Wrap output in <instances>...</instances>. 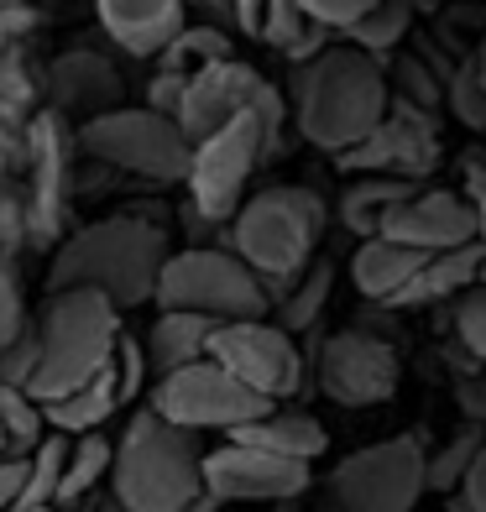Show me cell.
Masks as SVG:
<instances>
[{
    "instance_id": "cell-10",
    "label": "cell",
    "mask_w": 486,
    "mask_h": 512,
    "mask_svg": "<svg viewBox=\"0 0 486 512\" xmlns=\"http://www.w3.org/2000/svg\"><path fill=\"white\" fill-rule=\"evenodd\" d=\"M424 497V445L413 434L345 455L324 481L330 512H413Z\"/></svg>"
},
{
    "instance_id": "cell-31",
    "label": "cell",
    "mask_w": 486,
    "mask_h": 512,
    "mask_svg": "<svg viewBox=\"0 0 486 512\" xmlns=\"http://www.w3.org/2000/svg\"><path fill=\"white\" fill-rule=\"evenodd\" d=\"M63 455H68V434H42L32 445V455H27V486H21V507L16 512L53 507L58 476H63Z\"/></svg>"
},
{
    "instance_id": "cell-40",
    "label": "cell",
    "mask_w": 486,
    "mask_h": 512,
    "mask_svg": "<svg viewBox=\"0 0 486 512\" xmlns=\"http://www.w3.org/2000/svg\"><path fill=\"white\" fill-rule=\"evenodd\" d=\"M298 6H304L309 21H319V27L335 37V32H345V27H356V21L377 6V0H298Z\"/></svg>"
},
{
    "instance_id": "cell-16",
    "label": "cell",
    "mask_w": 486,
    "mask_h": 512,
    "mask_svg": "<svg viewBox=\"0 0 486 512\" xmlns=\"http://www.w3.org/2000/svg\"><path fill=\"white\" fill-rule=\"evenodd\" d=\"M199 481L220 507L225 502H298L309 492V465L225 439L220 450H204Z\"/></svg>"
},
{
    "instance_id": "cell-9",
    "label": "cell",
    "mask_w": 486,
    "mask_h": 512,
    "mask_svg": "<svg viewBox=\"0 0 486 512\" xmlns=\"http://www.w3.org/2000/svg\"><path fill=\"white\" fill-rule=\"evenodd\" d=\"M74 126L53 110H37L21 131V225L27 246H48L68 230L74 215Z\"/></svg>"
},
{
    "instance_id": "cell-11",
    "label": "cell",
    "mask_w": 486,
    "mask_h": 512,
    "mask_svg": "<svg viewBox=\"0 0 486 512\" xmlns=\"http://www.w3.org/2000/svg\"><path fill=\"white\" fill-rule=\"evenodd\" d=\"M236 115H257L262 126L283 131L288 126V100L272 79H262V68H251L241 58H220L210 68L183 79V105H178V131L199 142V136L220 131Z\"/></svg>"
},
{
    "instance_id": "cell-13",
    "label": "cell",
    "mask_w": 486,
    "mask_h": 512,
    "mask_svg": "<svg viewBox=\"0 0 486 512\" xmlns=\"http://www.w3.org/2000/svg\"><path fill=\"white\" fill-rule=\"evenodd\" d=\"M204 361H215L225 377H236L246 392L267 403H283L304 387V361H298L293 335H283L272 319H230L210 330Z\"/></svg>"
},
{
    "instance_id": "cell-43",
    "label": "cell",
    "mask_w": 486,
    "mask_h": 512,
    "mask_svg": "<svg viewBox=\"0 0 486 512\" xmlns=\"http://www.w3.org/2000/svg\"><path fill=\"white\" fill-rule=\"evenodd\" d=\"M178 6H183V16H194V21H204V27H220V32L236 37V6H230V0H178Z\"/></svg>"
},
{
    "instance_id": "cell-47",
    "label": "cell",
    "mask_w": 486,
    "mask_h": 512,
    "mask_svg": "<svg viewBox=\"0 0 486 512\" xmlns=\"http://www.w3.org/2000/svg\"><path fill=\"white\" fill-rule=\"evenodd\" d=\"M230 6H236V32L257 37V27H262V11H267V0H230Z\"/></svg>"
},
{
    "instance_id": "cell-12",
    "label": "cell",
    "mask_w": 486,
    "mask_h": 512,
    "mask_svg": "<svg viewBox=\"0 0 486 512\" xmlns=\"http://www.w3.org/2000/svg\"><path fill=\"white\" fill-rule=\"evenodd\" d=\"M147 408L173 429H189V434L220 429V434H230V429L251 424V418H262L277 403L246 392L236 377H225L215 361H194V366H178V371H168V377H157L152 392H147Z\"/></svg>"
},
{
    "instance_id": "cell-19",
    "label": "cell",
    "mask_w": 486,
    "mask_h": 512,
    "mask_svg": "<svg viewBox=\"0 0 486 512\" xmlns=\"http://www.w3.org/2000/svg\"><path fill=\"white\" fill-rule=\"evenodd\" d=\"M95 16H100L105 37L136 63L157 58L178 37L183 21H189L178 0H95Z\"/></svg>"
},
{
    "instance_id": "cell-24",
    "label": "cell",
    "mask_w": 486,
    "mask_h": 512,
    "mask_svg": "<svg viewBox=\"0 0 486 512\" xmlns=\"http://www.w3.org/2000/svg\"><path fill=\"white\" fill-rule=\"evenodd\" d=\"M126 403H121V387H115V371L105 366L100 377H89L84 387H74L68 398H58V403H48L42 408V424H48L53 434H95L110 413H121Z\"/></svg>"
},
{
    "instance_id": "cell-18",
    "label": "cell",
    "mask_w": 486,
    "mask_h": 512,
    "mask_svg": "<svg viewBox=\"0 0 486 512\" xmlns=\"http://www.w3.org/2000/svg\"><path fill=\"white\" fill-rule=\"evenodd\" d=\"M382 241H398L408 251H450V246H466L471 241V209L455 189H413L403 204H392L382 225H377Z\"/></svg>"
},
{
    "instance_id": "cell-4",
    "label": "cell",
    "mask_w": 486,
    "mask_h": 512,
    "mask_svg": "<svg viewBox=\"0 0 486 512\" xmlns=\"http://www.w3.org/2000/svg\"><path fill=\"white\" fill-rule=\"evenodd\" d=\"M32 324H37V366L21 392L37 408L68 398L89 377H100L110 366L115 340H121V309L89 288L48 293V304H42V314Z\"/></svg>"
},
{
    "instance_id": "cell-7",
    "label": "cell",
    "mask_w": 486,
    "mask_h": 512,
    "mask_svg": "<svg viewBox=\"0 0 486 512\" xmlns=\"http://www.w3.org/2000/svg\"><path fill=\"white\" fill-rule=\"evenodd\" d=\"M283 147V131L262 126L257 115H236L220 131L189 142V168H183V189H189V209L215 225H230V215L241 209L251 173L257 162L277 157Z\"/></svg>"
},
{
    "instance_id": "cell-5",
    "label": "cell",
    "mask_w": 486,
    "mask_h": 512,
    "mask_svg": "<svg viewBox=\"0 0 486 512\" xmlns=\"http://www.w3.org/2000/svg\"><path fill=\"white\" fill-rule=\"evenodd\" d=\"M199 434L162 424L152 408H136L110 445V492L121 512H183L199 492Z\"/></svg>"
},
{
    "instance_id": "cell-6",
    "label": "cell",
    "mask_w": 486,
    "mask_h": 512,
    "mask_svg": "<svg viewBox=\"0 0 486 512\" xmlns=\"http://www.w3.org/2000/svg\"><path fill=\"white\" fill-rule=\"evenodd\" d=\"M152 304L162 314H199L210 324L267 319L262 277L225 246H178L157 272Z\"/></svg>"
},
{
    "instance_id": "cell-33",
    "label": "cell",
    "mask_w": 486,
    "mask_h": 512,
    "mask_svg": "<svg viewBox=\"0 0 486 512\" xmlns=\"http://www.w3.org/2000/svg\"><path fill=\"white\" fill-rule=\"evenodd\" d=\"M445 100H450V110H455V121H460V126L486 131V84L476 79V68H471V63H460L455 74H450Z\"/></svg>"
},
{
    "instance_id": "cell-50",
    "label": "cell",
    "mask_w": 486,
    "mask_h": 512,
    "mask_svg": "<svg viewBox=\"0 0 486 512\" xmlns=\"http://www.w3.org/2000/svg\"><path fill=\"white\" fill-rule=\"evenodd\" d=\"M6 6H11V0H0V11H6Z\"/></svg>"
},
{
    "instance_id": "cell-39",
    "label": "cell",
    "mask_w": 486,
    "mask_h": 512,
    "mask_svg": "<svg viewBox=\"0 0 486 512\" xmlns=\"http://www.w3.org/2000/svg\"><path fill=\"white\" fill-rule=\"evenodd\" d=\"M466 209H471V241L481 251V277H486V157H466Z\"/></svg>"
},
{
    "instance_id": "cell-28",
    "label": "cell",
    "mask_w": 486,
    "mask_h": 512,
    "mask_svg": "<svg viewBox=\"0 0 486 512\" xmlns=\"http://www.w3.org/2000/svg\"><path fill=\"white\" fill-rule=\"evenodd\" d=\"M110 476V439L95 429V434H74L68 439V455H63V476H58V497H53V507H74V502H84L95 486Z\"/></svg>"
},
{
    "instance_id": "cell-1",
    "label": "cell",
    "mask_w": 486,
    "mask_h": 512,
    "mask_svg": "<svg viewBox=\"0 0 486 512\" xmlns=\"http://www.w3.org/2000/svg\"><path fill=\"white\" fill-rule=\"evenodd\" d=\"M168 225L157 209H126V215H105L95 225H79L63 236L48 267V293L63 288H89L110 298L115 309L152 304L157 272L168 262Z\"/></svg>"
},
{
    "instance_id": "cell-35",
    "label": "cell",
    "mask_w": 486,
    "mask_h": 512,
    "mask_svg": "<svg viewBox=\"0 0 486 512\" xmlns=\"http://www.w3.org/2000/svg\"><path fill=\"white\" fill-rule=\"evenodd\" d=\"M110 371H115V387H121V403H136V392L152 387V371H147V356H142V340L126 335L115 340V351H110Z\"/></svg>"
},
{
    "instance_id": "cell-17",
    "label": "cell",
    "mask_w": 486,
    "mask_h": 512,
    "mask_svg": "<svg viewBox=\"0 0 486 512\" xmlns=\"http://www.w3.org/2000/svg\"><path fill=\"white\" fill-rule=\"evenodd\" d=\"M42 89H48V110L63 115L68 126H84L105 110L126 105V79L115 58H105L100 48H68L48 63L42 74Z\"/></svg>"
},
{
    "instance_id": "cell-42",
    "label": "cell",
    "mask_w": 486,
    "mask_h": 512,
    "mask_svg": "<svg viewBox=\"0 0 486 512\" xmlns=\"http://www.w3.org/2000/svg\"><path fill=\"white\" fill-rule=\"evenodd\" d=\"M178 105H183V74H162V68H157L152 84H147V110L178 121Z\"/></svg>"
},
{
    "instance_id": "cell-27",
    "label": "cell",
    "mask_w": 486,
    "mask_h": 512,
    "mask_svg": "<svg viewBox=\"0 0 486 512\" xmlns=\"http://www.w3.org/2000/svg\"><path fill=\"white\" fill-rule=\"evenodd\" d=\"M408 27H413V0H377V6L366 11L356 27H345L340 37H345V48H356V53H366L372 63L387 68V58L398 53Z\"/></svg>"
},
{
    "instance_id": "cell-21",
    "label": "cell",
    "mask_w": 486,
    "mask_h": 512,
    "mask_svg": "<svg viewBox=\"0 0 486 512\" xmlns=\"http://www.w3.org/2000/svg\"><path fill=\"white\" fill-rule=\"evenodd\" d=\"M424 267V251H408L398 241H382V236H366L351 256V283L366 298H382V304H398V293L413 283V272Z\"/></svg>"
},
{
    "instance_id": "cell-48",
    "label": "cell",
    "mask_w": 486,
    "mask_h": 512,
    "mask_svg": "<svg viewBox=\"0 0 486 512\" xmlns=\"http://www.w3.org/2000/svg\"><path fill=\"white\" fill-rule=\"evenodd\" d=\"M471 68H476V79L486 84V32H481V42H476V53H471Z\"/></svg>"
},
{
    "instance_id": "cell-20",
    "label": "cell",
    "mask_w": 486,
    "mask_h": 512,
    "mask_svg": "<svg viewBox=\"0 0 486 512\" xmlns=\"http://www.w3.org/2000/svg\"><path fill=\"white\" fill-rule=\"evenodd\" d=\"M225 439L251 445V450H267V455H283V460H304V465H314L324 450H330V434H324L319 418L314 413H293V408H267L262 418L230 429Z\"/></svg>"
},
{
    "instance_id": "cell-2",
    "label": "cell",
    "mask_w": 486,
    "mask_h": 512,
    "mask_svg": "<svg viewBox=\"0 0 486 512\" xmlns=\"http://www.w3.org/2000/svg\"><path fill=\"white\" fill-rule=\"evenodd\" d=\"M283 100L298 121V136L309 147L340 157L382 126L392 84H387L382 63L340 42V48H319L309 63H293Z\"/></svg>"
},
{
    "instance_id": "cell-38",
    "label": "cell",
    "mask_w": 486,
    "mask_h": 512,
    "mask_svg": "<svg viewBox=\"0 0 486 512\" xmlns=\"http://www.w3.org/2000/svg\"><path fill=\"white\" fill-rule=\"evenodd\" d=\"M32 366H37V324L27 319V324H21V335H11L6 345H0V382L27 387Z\"/></svg>"
},
{
    "instance_id": "cell-41",
    "label": "cell",
    "mask_w": 486,
    "mask_h": 512,
    "mask_svg": "<svg viewBox=\"0 0 486 512\" xmlns=\"http://www.w3.org/2000/svg\"><path fill=\"white\" fill-rule=\"evenodd\" d=\"M32 32H37V11L27 6V0H11V6L0 11V58L21 53L32 42Z\"/></svg>"
},
{
    "instance_id": "cell-14",
    "label": "cell",
    "mask_w": 486,
    "mask_h": 512,
    "mask_svg": "<svg viewBox=\"0 0 486 512\" xmlns=\"http://www.w3.org/2000/svg\"><path fill=\"white\" fill-rule=\"evenodd\" d=\"M314 377H319L324 398L340 403V408H377V403H387L392 392H398L403 361L372 330H335V335H324V345H319Z\"/></svg>"
},
{
    "instance_id": "cell-25",
    "label": "cell",
    "mask_w": 486,
    "mask_h": 512,
    "mask_svg": "<svg viewBox=\"0 0 486 512\" xmlns=\"http://www.w3.org/2000/svg\"><path fill=\"white\" fill-rule=\"evenodd\" d=\"M330 288H335V267L324 262V256H314V262L283 288V298L267 309V319L283 335H304V330H314V324H319L324 304H330Z\"/></svg>"
},
{
    "instance_id": "cell-29",
    "label": "cell",
    "mask_w": 486,
    "mask_h": 512,
    "mask_svg": "<svg viewBox=\"0 0 486 512\" xmlns=\"http://www.w3.org/2000/svg\"><path fill=\"white\" fill-rule=\"evenodd\" d=\"M220 58H236V37L220 32V27H204V21H183L178 37L168 42V48L157 53V68L162 74H199V68H210Z\"/></svg>"
},
{
    "instance_id": "cell-3",
    "label": "cell",
    "mask_w": 486,
    "mask_h": 512,
    "mask_svg": "<svg viewBox=\"0 0 486 512\" xmlns=\"http://www.w3.org/2000/svg\"><path fill=\"white\" fill-rule=\"evenodd\" d=\"M324 225H330V209L304 183H267V189L246 194L241 209L230 215V251L262 277L267 309L314 262Z\"/></svg>"
},
{
    "instance_id": "cell-36",
    "label": "cell",
    "mask_w": 486,
    "mask_h": 512,
    "mask_svg": "<svg viewBox=\"0 0 486 512\" xmlns=\"http://www.w3.org/2000/svg\"><path fill=\"white\" fill-rule=\"evenodd\" d=\"M455 335L476 361H486V283H476L455 298Z\"/></svg>"
},
{
    "instance_id": "cell-32",
    "label": "cell",
    "mask_w": 486,
    "mask_h": 512,
    "mask_svg": "<svg viewBox=\"0 0 486 512\" xmlns=\"http://www.w3.org/2000/svg\"><path fill=\"white\" fill-rule=\"evenodd\" d=\"M481 445H486L481 424H466L439 455H424V492H460V481H466Z\"/></svg>"
},
{
    "instance_id": "cell-34",
    "label": "cell",
    "mask_w": 486,
    "mask_h": 512,
    "mask_svg": "<svg viewBox=\"0 0 486 512\" xmlns=\"http://www.w3.org/2000/svg\"><path fill=\"white\" fill-rule=\"evenodd\" d=\"M21 251H6L0 246V345L11 335H21V324H27V298H21V267H16Z\"/></svg>"
},
{
    "instance_id": "cell-44",
    "label": "cell",
    "mask_w": 486,
    "mask_h": 512,
    "mask_svg": "<svg viewBox=\"0 0 486 512\" xmlns=\"http://www.w3.org/2000/svg\"><path fill=\"white\" fill-rule=\"evenodd\" d=\"M21 486H27V455L0 460V512H16L21 507Z\"/></svg>"
},
{
    "instance_id": "cell-23",
    "label": "cell",
    "mask_w": 486,
    "mask_h": 512,
    "mask_svg": "<svg viewBox=\"0 0 486 512\" xmlns=\"http://www.w3.org/2000/svg\"><path fill=\"white\" fill-rule=\"evenodd\" d=\"M486 283L481 277V251L476 241L466 246H450V251H434L424 256V267L413 272V283L398 293V304H429V298H460L466 288Z\"/></svg>"
},
{
    "instance_id": "cell-30",
    "label": "cell",
    "mask_w": 486,
    "mask_h": 512,
    "mask_svg": "<svg viewBox=\"0 0 486 512\" xmlns=\"http://www.w3.org/2000/svg\"><path fill=\"white\" fill-rule=\"evenodd\" d=\"M42 434H48V424H42V408H37L21 387L0 382V460L32 455V445H37Z\"/></svg>"
},
{
    "instance_id": "cell-37",
    "label": "cell",
    "mask_w": 486,
    "mask_h": 512,
    "mask_svg": "<svg viewBox=\"0 0 486 512\" xmlns=\"http://www.w3.org/2000/svg\"><path fill=\"white\" fill-rule=\"evenodd\" d=\"M16 162L0 157V246L21 251L27 246V225H21V194H16Z\"/></svg>"
},
{
    "instance_id": "cell-8",
    "label": "cell",
    "mask_w": 486,
    "mask_h": 512,
    "mask_svg": "<svg viewBox=\"0 0 486 512\" xmlns=\"http://www.w3.org/2000/svg\"><path fill=\"white\" fill-rule=\"evenodd\" d=\"M74 152L147 183H183V168H189V136L178 131V121L147 105H121L74 126Z\"/></svg>"
},
{
    "instance_id": "cell-49",
    "label": "cell",
    "mask_w": 486,
    "mask_h": 512,
    "mask_svg": "<svg viewBox=\"0 0 486 512\" xmlns=\"http://www.w3.org/2000/svg\"><path fill=\"white\" fill-rule=\"evenodd\" d=\"M32 512H63V507H32Z\"/></svg>"
},
{
    "instance_id": "cell-15",
    "label": "cell",
    "mask_w": 486,
    "mask_h": 512,
    "mask_svg": "<svg viewBox=\"0 0 486 512\" xmlns=\"http://www.w3.org/2000/svg\"><path fill=\"white\" fill-rule=\"evenodd\" d=\"M340 173H377V178H403V183H419L434 162H439V131H434V115L408 105V100H387L382 126L356 142L351 152H340Z\"/></svg>"
},
{
    "instance_id": "cell-45",
    "label": "cell",
    "mask_w": 486,
    "mask_h": 512,
    "mask_svg": "<svg viewBox=\"0 0 486 512\" xmlns=\"http://www.w3.org/2000/svg\"><path fill=\"white\" fill-rule=\"evenodd\" d=\"M460 502H466V512H486V445L476 450L466 481H460Z\"/></svg>"
},
{
    "instance_id": "cell-26",
    "label": "cell",
    "mask_w": 486,
    "mask_h": 512,
    "mask_svg": "<svg viewBox=\"0 0 486 512\" xmlns=\"http://www.w3.org/2000/svg\"><path fill=\"white\" fill-rule=\"evenodd\" d=\"M419 183H403V178H377V173H366V178H356V183H345V194H340V220H345V230H356V236L366 241V236H377V225H382V215L392 204H403Z\"/></svg>"
},
{
    "instance_id": "cell-46",
    "label": "cell",
    "mask_w": 486,
    "mask_h": 512,
    "mask_svg": "<svg viewBox=\"0 0 486 512\" xmlns=\"http://www.w3.org/2000/svg\"><path fill=\"white\" fill-rule=\"evenodd\" d=\"M460 408H466L471 424H486V377H476V382H460Z\"/></svg>"
},
{
    "instance_id": "cell-22",
    "label": "cell",
    "mask_w": 486,
    "mask_h": 512,
    "mask_svg": "<svg viewBox=\"0 0 486 512\" xmlns=\"http://www.w3.org/2000/svg\"><path fill=\"white\" fill-rule=\"evenodd\" d=\"M210 330H215V324H210V319H199V314H157V324H152L147 340H142V356H147L152 382H157V377H168V371H178V366L204 361Z\"/></svg>"
}]
</instances>
